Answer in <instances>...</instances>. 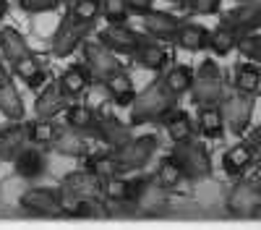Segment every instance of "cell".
<instances>
[{"mask_svg":"<svg viewBox=\"0 0 261 230\" xmlns=\"http://www.w3.org/2000/svg\"><path fill=\"white\" fill-rule=\"evenodd\" d=\"M0 50H3L6 60L11 63V68L16 71V76L21 81H27L29 89H37V87L45 84L47 73L37 66V58L32 55L29 45L16 29H11V27L0 29Z\"/></svg>","mask_w":261,"mask_h":230,"instance_id":"1","label":"cell"},{"mask_svg":"<svg viewBox=\"0 0 261 230\" xmlns=\"http://www.w3.org/2000/svg\"><path fill=\"white\" fill-rule=\"evenodd\" d=\"M170 108H175V94H172L165 81H154L151 87H146L141 94H136L134 108H130V123H149L160 120Z\"/></svg>","mask_w":261,"mask_h":230,"instance_id":"2","label":"cell"},{"mask_svg":"<svg viewBox=\"0 0 261 230\" xmlns=\"http://www.w3.org/2000/svg\"><path fill=\"white\" fill-rule=\"evenodd\" d=\"M191 94H193V102L199 105H220L222 97H225V81H222V73L217 68L214 60H204L199 73L193 76V84H191Z\"/></svg>","mask_w":261,"mask_h":230,"instance_id":"3","label":"cell"},{"mask_svg":"<svg viewBox=\"0 0 261 230\" xmlns=\"http://www.w3.org/2000/svg\"><path fill=\"white\" fill-rule=\"evenodd\" d=\"M172 160H175L188 181H201L212 173V160H209V152L204 149V144H196V141H178L172 146Z\"/></svg>","mask_w":261,"mask_h":230,"instance_id":"4","label":"cell"},{"mask_svg":"<svg viewBox=\"0 0 261 230\" xmlns=\"http://www.w3.org/2000/svg\"><path fill=\"white\" fill-rule=\"evenodd\" d=\"M94 24H86V21H79L73 13H68L63 21H60V27L55 29V37H53V50L58 58H68L79 45H84V39L86 34L92 32Z\"/></svg>","mask_w":261,"mask_h":230,"instance_id":"5","label":"cell"},{"mask_svg":"<svg viewBox=\"0 0 261 230\" xmlns=\"http://www.w3.org/2000/svg\"><path fill=\"white\" fill-rule=\"evenodd\" d=\"M154 149H157V139L154 136H139V139L125 141L120 149H115V160H118L120 173L141 170V167L151 160Z\"/></svg>","mask_w":261,"mask_h":230,"instance_id":"6","label":"cell"},{"mask_svg":"<svg viewBox=\"0 0 261 230\" xmlns=\"http://www.w3.org/2000/svg\"><path fill=\"white\" fill-rule=\"evenodd\" d=\"M227 209L235 217L261 215V188H258V183H248V181L238 183L227 196Z\"/></svg>","mask_w":261,"mask_h":230,"instance_id":"7","label":"cell"},{"mask_svg":"<svg viewBox=\"0 0 261 230\" xmlns=\"http://www.w3.org/2000/svg\"><path fill=\"white\" fill-rule=\"evenodd\" d=\"M84 58H86V68H89L92 76H97L99 81L120 68V63L115 60V53L107 45H102L99 37L97 39H84Z\"/></svg>","mask_w":261,"mask_h":230,"instance_id":"8","label":"cell"},{"mask_svg":"<svg viewBox=\"0 0 261 230\" xmlns=\"http://www.w3.org/2000/svg\"><path fill=\"white\" fill-rule=\"evenodd\" d=\"M251 113H253V94L238 92L232 97H222V115L232 134H243L248 129Z\"/></svg>","mask_w":261,"mask_h":230,"instance_id":"9","label":"cell"},{"mask_svg":"<svg viewBox=\"0 0 261 230\" xmlns=\"http://www.w3.org/2000/svg\"><path fill=\"white\" fill-rule=\"evenodd\" d=\"M220 24L232 29L238 37L253 34L256 29H261V3H241L238 8L227 11Z\"/></svg>","mask_w":261,"mask_h":230,"instance_id":"10","label":"cell"},{"mask_svg":"<svg viewBox=\"0 0 261 230\" xmlns=\"http://www.w3.org/2000/svg\"><path fill=\"white\" fill-rule=\"evenodd\" d=\"M99 39H102V45H107L115 55H134L136 47H139V34L136 32H130L125 24H110L107 29L99 32Z\"/></svg>","mask_w":261,"mask_h":230,"instance_id":"11","label":"cell"},{"mask_svg":"<svg viewBox=\"0 0 261 230\" xmlns=\"http://www.w3.org/2000/svg\"><path fill=\"white\" fill-rule=\"evenodd\" d=\"M94 134H97L105 144H110L113 149H120L125 141L134 139V136H130V129H128L125 123H120L113 113H99V115H97V129H94Z\"/></svg>","mask_w":261,"mask_h":230,"instance_id":"12","label":"cell"},{"mask_svg":"<svg viewBox=\"0 0 261 230\" xmlns=\"http://www.w3.org/2000/svg\"><path fill=\"white\" fill-rule=\"evenodd\" d=\"M32 215H60L58 191L55 188H29L18 201Z\"/></svg>","mask_w":261,"mask_h":230,"instance_id":"13","label":"cell"},{"mask_svg":"<svg viewBox=\"0 0 261 230\" xmlns=\"http://www.w3.org/2000/svg\"><path fill=\"white\" fill-rule=\"evenodd\" d=\"M29 131L21 123H11L6 129H0V162H13L18 152L27 146Z\"/></svg>","mask_w":261,"mask_h":230,"instance_id":"14","label":"cell"},{"mask_svg":"<svg viewBox=\"0 0 261 230\" xmlns=\"http://www.w3.org/2000/svg\"><path fill=\"white\" fill-rule=\"evenodd\" d=\"M102 84H105L107 94L113 97V102L123 105V108H125V105H134V99H136V87H134V81L128 79V73H123L120 68L113 71L110 76H105Z\"/></svg>","mask_w":261,"mask_h":230,"instance_id":"15","label":"cell"},{"mask_svg":"<svg viewBox=\"0 0 261 230\" xmlns=\"http://www.w3.org/2000/svg\"><path fill=\"white\" fill-rule=\"evenodd\" d=\"M253 162H256V155H253L248 141H241V144L230 146V149L225 152V157H222V167H225L227 175H243Z\"/></svg>","mask_w":261,"mask_h":230,"instance_id":"16","label":"cell"},{"mask_svg":"<svg viewBox=\"0 0 261 230\" xmlns=\"http://www.w3.org/2000/svg\"><path fill=\"white\" fill-rule=\"evenodd\" d=\"M157 123L165 125V129H167V136L175 141V144H178V141L193 139V123H191L188 113H183V110H178V108H170Z\"/></svg>","mask_w":261,"mask_h":230,"instance_id":"17","label":"cell"},{"mask_svg":"<svg viewBox=\"0 0 261 230\" xmlns=\"http://www.w3.org/2000/svg\"><path fill=\"white\" fill-rule=\"evenodd\" d=\"M144 29L149 37L154 39H175L178 29H180V21L170 13H144Z\"/></svg>","mask_w":261,"mask_h":230,"instance_id":"18","label":"cell"},{"mask_svg":"<svg viewBox=\"0 0 261 230\" xmlns=\"http://www.w3.org/2000/svg\"><path fill=\"white\" fill-rule=\"evenodd\" d=\"M53 146H55L60 155H65V157H84L86 152H89V141H86L84 131L71 129V125L65 131H58Z\"/></svg>","mask_w":261,"mask_h":230,"instance_id":"19","label":"cell"},{"mask_svg":"<svg viewBox=\"0 0 261 230\" xmlns=\"http://www.w3.org/2000/svg\"><path fill=\"white\" fill-rule=\"evenodd\" d=\"M63 108H65V94L60 89V84H47V87L37 94V102H34L37 118H53Z\"/></svg>","mask_w":261,"mask_h":230,"instance_id":"20","label":"cell"},{"mask_svg":"<svg viewBox=\"0 0 261 230\" xmlns=\"http://www.w3.org/2000/svg\"><path fill=\"white\" fill-rule=\"evenodd\" d=\"M134 55H136V60L141 63V66L149 68V71H160V68L167 66V50L160 45L157 39L141 37V39H139V47H136Z\"/></svg>","mask_w":261,"mask_h":230,"instance_id":"21","label":"cell"},{"mask_svg":"<svg viewBox=\"0 0 261 230\" xmlns=\"http://www.w3.org/2000/svg\"><path fill=\"white\" fill-rule=\"evenodd\" d=\"M13 162H16V173L27 181H34L45 173V155H42L37 146H24Z\"/></svg>","mask_w":261,"mask_h":230,"instance_id":"22","label":"cell"},{"mask_svg":"<svg viewBox=\"0 0 261 230\" xmlns=\"http://www.w3.org/2000/svg\"><path fill=\"white\" fill-rule=\"evenodd\" d=\"M199 131L206 139H217L225 131V115L220 105H199Z\"/></svg>","mask_w":261,"mask_h":230,"instance_id":"23","label":"cell"},{"mask_svg":"<svg viewBox=\"0 0 261 230\" xmlns=\"http://www.w3.org/2000/svg\"><path fill=\"white\" fill-rule=\"evenodd\" d=\"M63 186L76 191L79 196H97L102 191V181L92 173V170H76V173H68L63 178Z\"/></svg>","mask_w":261,"mask_h":230,"instance_id":"24","label":"cell"},{"mask_svg":"<svg viewBox=\"0 0 261 230\" xmlns=\"http://www.w3.org/2000/svg\"><path fill=\"white\" fill-rule=\"evenodd\" d=\"M89 79H92V71L86 66H71L60 76V89L65 97H79L81 92H86L89 87Z\"/></svg>","mask_w":261,"mask_h":230,"instance_id":"25","label":"cell"},{"mask_svg":"<svg viewBox=\"0 0 261 230\" xmlns=\"http://www.w3.org/2000/svg\"><path fill=\"white\" fill-rule=\"evenodd\" d=\"M0 113H3L8 120H21L24 118V102H21V94H18L13 81L0 84Z\"/></svg>","mask_w":261,"mask_h":230,"instance_id":"26","label":"cell"},{"mask_svg":"<svg viewBox=\"0 0 261 230\" xmlns=\"http://www.w3.org/2000/svg\"><path fill=\"white\" fill-rule=\"evenodd\" d=\"M175 42L183 50L196 53V50H201V47L209 45V29H204L199 24H180V29L175 34Z\"/></svg>","mask_w":261,"mask_h":230,"instance_id":"27","label":"cell"},{"mask_svg":"<svg viewBox=\"0 0 261 230\" xmlns=\"http://www.w3.org/2000/svg\"><path fill=\"white\" fill-rule=\"evenodd\" d=\"M157 181H160V186L165 188V191H175V188H180L183 181H188V178H186L183 167H180L175 160L165 157V160L160 162V167H157Z\"/></svg>","mask_w":261,"mask_h":230,"instance_id":"28","label":"cell"},{"mask_svg":"<svg viewBox=\"0 0 261 230\" xmlns=\"http://www.w3.org/2000/svg\"><path fill=\"white\" fill-rule=\"evenodd\" d=\"M65 123L71 125V129H79V131H94L97 129V115L92 108H86V105H71L68 110H65Z\"/></svg>","mask_w":261,"mask_h":230,"instance_id":"29","label":"cell"},{"mask_svg":"<svg viewBox=\"0 0 261 230\" xmlns=\"http://www.w3.org/2000/svg\"><path fill=\"white\" fill-rule=\"evenodd\" d=\"M261 87V71L253 66V63H243L235 71V89L243 94H256Z\"/></svg>","mask_w":261,"mask_h":230,"instance_id":"30","label":"cell"},{"mask_svg":"<svg viewBox=\"0 0 261 230\" xmlns=\"http://www.w3.org/2000/svg\"><path fill=\"white\" fill-rule=\"evenodd\" d=\"M238 39H241V37H238L232 29L220 24L214 32H209V45L206 47H212L214 55H227V53H232L238 47Z\"/></svg>","mask_w":261,"mask_h":230,"instance_id":"31","label":"cell"},{"mask_svg":"<svg viewBox=\"0 0 261 230\" xmlns=\"http://www.w3.org/2000/svg\"><path fill=\"white\" fill-rule=\"evenodd\" d=\"M165 87L175 94V97H180L183 92H191V84H193V71L188 68V66H175V68H170L167 73H165Z\"/></svg>","mask_w":261,"mask_h":230,"instance_id":"32","label":"cell"},{"mask_svg":"<svg viewBox=\"0 0 261 230\" xmlns=\"http://www.w3.org/2000/svg\"><path fill=\"white\" fill-rule=\"evenodd\" d=\"M86 170H92L102 183L110 181L113 175H120V167H118L115 155H94V157L89 160V165H86Z\"/></svg>","mask_w":261,"mask_h":230,"instance_id":"33","label":"cell"},{"mask_svg":"<svg viewBox=\"0 0 261 230\" xmlns=\"http://www.w3.org/2000/svg\"><path fill=\"white\" fill-rule=\"evenodd\" d=\"M27 131H29L32 144H53L55 136H58V125L50 123V118H39V120L27 125Z\"/></svg>","mask_w":261,"mask_h":230,"instance_id":"34","label":"cell"},{"mask_svg":"<svg viewBox=\"0 0 261 230\" xmlns=\"http://www.w3.org/2000/svg\"><path fill=\"white\" fill-rule=\"evenodd\" d=\"M102 16L107 24H125L130 16V8L125 0H102Z\"/></svg>","mask_w":261,"mask_h":230,"instance_id":"35","label":"cell"},{"mask_svg":"<svg viewBox=\"0 0 261 230\" xmlns=\"http://www.w3.org/2000/svg\"><path fill=\"white\" fill-rule=\"evenodd\" d=\"M71 13L79 18V21H86V24H94L97 16L102 13V3L99 0H73V8Z\"/></svg>","mask_w":261,"mask_h":230,"instance_id":"36","label":"cell"},{"mask_svg":"<svg viewBox=\"0 0 261 230\" xmlns=\"http://www.w3.org/2000/svg\"><path fill=\"white\" fill-rule=\"evenodd\" d=\"M102 194L110 199V201H120V204H128V181L125 178H118L113 175L110 181L102 183Z\"/></svg>","mask_w":261,"mask_h":230,"instance_id":"37","label":"cell"},{"mask_svg":"<svg viewBox=\"0 0 261 230\" xmlns=\"http://www.w3.org/2000/svg\"><path fill=\"white\" fill-rule=\"evenodd\" d=\"M79 201H81V196L76 194V191H71V188H60L58 191V204H60V215H65V217H76L79 215Z\"/></svg>","mask_w":261,"mask_h":230,"instance_id":"38","label":"cell"},{"mask_svg":"<svg viewBox=\"0 0 261 230\" xmlns=\"http://www.w3.org/2000/svg\"><path fill=\"white\" fill-rule=\"evenodd\" d=\"M238 50H241L248 60H256V63H261V34H246V37H241L238 39Z\"/></svg>","mask_w":261,"mask_h":230,"instance_id":"39","label":"cell"},{"mask_svg":"<svg viewBox=\"0 0 261 230\" xmlns=\"http://www.w3.org/2000/svg\"><path fill=\"white\" fill-rule=\"evenodd\" d=\"M183 6H186L191 13H196V16H209V13L220 11L222 0H186Z\"/></svg>","mask_w":261,"mask_h":230,"instance_id":"40","label":"cell"},{"mask_svg":"<svg viewBox=\"0 0 261 230\" xmlns=\"http://www.w3.org/2000/svg\"><path fill=\"white\" fill-rule=\"evenodd\" d=\"M60 0H18V6L29 11V13H47V11H55Z\"/></svg>","mask_w":261,"mask_h":230,"instance_id":"41","label":"cell"},{"mask_svg":"<svg viewBox=\"0 0 261 230\" xmlns=\"http://www.w3.org/2000/svg\"><path fill=\"white\" fill-rule=\"evenodd\" d=\"M99 215H102V204L97 201V196H81L76 217H99Z\"/></svg>","mask_w":261,"mask_h":230,"instance_id":"42","label":"cell"},{"mask_svg":"<svg viewBox=\"0 0 261 230\" xmlns=\"http://www.w3.org/2000/svg\"><path fill=\"white\" fill-rule=\"evenodd\" d=\"M130 13H149L151 11V0H125Z\"/></svg>","mask_w":261,"mask_h":230,"instance_id":"43","label":"cell"},{"mask_svg":"<svg viewBox=\"0 0 261 230\" xmlns=\"http://www.w3.org/2000/svg\"><path fill=\"white\" fill-rule=\"evenodd\" d=\"M248 144H251L256 160H261V125H258V129H253V134L248 136Z\"/></svg>","mask_w":261,"mask_h":230,"instance_id":"44","label":"cell"},{"mask_svg":"<svg viewBox=\"0 0 261 230\" xmlns=\"http://www.w3.org/2000/svg\"><path fill=\"white\" fill-rule=\"evenodd\" d=\"M6 81H11V76H8V71L3 66V60H0V84H6Z\"/></svg>","mask_w":261,"mask_h":230,"instance_id":"45","label":"cell"},{"mask_svg":"<svg viewBox=\"0 0 261 230\" xmlns=\"http://www.w3.org/2000/svg\"><path fill=\"white\" fill-rule=\"evenodd\" d=\"M6 11H8V6H6V0H0V18L6 16Z\"/></svg>","mask_w":261,"mask_h":230,"instance_id":"46","label":"cell"},{"mask_svg":"<svg viewBox=\"0 0 261 230\" xmlns=\"http://www.w3.org/2000/svg\"><path fill=\"white\" fill-rule=\"evenodd\" d=\"M235 3H261V0H235Z\"/></svg>","mask_w":261,"mask_h":230,"instance_id":"47","label":"cell"},{"mask_svg":"<svg viewBox=\"0 0 261 230\" xmlns=\"http://www.w3.org/2000/svg\"><path fill=\"white\" fill-rule=\"evenodd\" d=\"M170 3H180V6H183V3H186V0H170Z\"/></svg>","mask_w":261,"mask_h":230,"instance_id":"48","label":"cell"},{"mask_svg":"<svg viewBox=\"0 0 261 230\" xmlns=\"http://www.w3.org/2000/svg\"><path fill=\"white\" fill-rule=\"evenodd\" d=\"M60 3H63V0H60ZM65 3H73V0H65Z\"/></svg>","mask_w":261,"mask_h":230,"instance_id":"49","label":"cell"},{"mask_svg":"<svg viewBox=\"0 0 261 230\" xmlns=\"http://www.w3.org/2000/svg\"><path fill=\"white\" fill-rule=\"evenodd\" d=\"M258 188H261V183H258Z\"/></svg>","mask_w":261,"mask_h":230,"instance_id":"50","label":"cell"}]
</instances>
